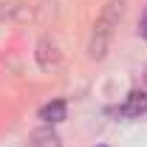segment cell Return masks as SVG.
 I'll list each match as a JSON object with an SVG mask.
<instances>
[{"label":"cell","instance_id":"cell-1","mask_svg":"<svg viewBox=\"0 0 147 147\" xmlns=\"http://www.w3.org/2000/svg\"><path fill=\"white\" fill-rule=\"evenodd\" d=\"M125 14V0H110L105 6V11L99 14L96 26H93V37H91V57L93 59H102L105 57V48H108V37L113 31V26L122 20Z\"/></svg>","mask_w":147,"mask_h":147},{"label":"cell","instance_id":"cell-2","mask_svg":"<svg viewBox=\"0 0 147 147\" xmlns=\"http://www.w3.org/2000/svg\"><path fill=\"white\" fill-rule=\"evenodd\" d=\"M122 116H127V119H139V116H144L147 113V91H130L127 99H125V105L119 108Z\"/></svg>","mask_w":147,"mask_h":147},{"label":"cell","instance_id":"cell-3","mask_svg":"<svg viewBox=\"0 0 147 147\" xmlns=\"http://www.w3.org/2000/svg\"><path fill=\"white\" fill-rule=\"evenodd\" d=\"M65 113H68V108H65V102L62 99H54V102H48V105H42L40 108V119L45 122V125H59L62 119H65Z\"/></svg>","mask_w":147,"mask_h":147},{"label":"cell","instance_id":"cell-4","mask_svg":"<svg viewBox=\"0 0 147 147\" xmlns=\"http://www.w3.org/2000/svg\"><path fill=\"white\" fill-rule=\"evenodd\" d=\"M28 147H62V142L54 133V127H37L28 139Z\"/></svg>","mask_w":147,"mask_h":147},{"label":"cell","instance_id":"cell-5","mask_svg":"<svg viewBox=\"0 0 147 147\" xmlns=\"http://www.w3.org/2000/svg\"><path fill=\"white\" fill-rule=\"evenodd\" d=\"M37 59H40V65H42V68H51V65H57V62H59V54H57L54 42L42 40V42H40V51H37Z\"/></svg>","mask_w":147,"mask_h":147},{"label":"cell","instance_id":"cell-6","mask_svg":"<svg viewBox=\"0 0 147 147\" xmlns=\"http://www.w3.org/2000/svg\"><path fill=\"white\" fill-rule=\"evenodd\" d=\"M139 31H142V37H147V9L142 14V20H139Z\"/></svg>","mask_w":147,"mask_h":147}]
</instances>
